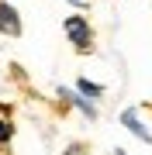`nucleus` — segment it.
<instances>
[{
	"mask_svg": "<svg viewBox=\"0 0 152 155\" xmlns=\"http://www.w3.org/2000/svg\"><path fill=\"white\" fill-rule=\"evenodd\" d=\"M62 28H66L69 41L76 45V52H83V55H86V52H93V31H90V21H86V17H79V14H69Z\"/></svg>",
	"mask_w": 152,
	"mask_h": 155,
	"instance_id": "f257e3e1",
	"label": "nucleus"
},
{
	"mask_svg": "<svg viewBox=\"0 0 152 155\" xmlns=\"http://www.w3.org/2000/svg\"><path fill=\"white\" fill-rule=\"evenodd\" d=\"M0 35H7V38H17L21 35V14L7 0H0Z\"/></svg>",
	"mask_w": 152,
	"mask_h": 155,
	"instance_id": "f03ea898",
	"label": "nucleus"
},
{
	"mask_svg": "<svg viewBox=\"0 0 152 155\" xmlns=\"http://www.w3.org/2000/svg\"><path fill=\"white\" fill-rule=\"evenodd\" d=\"M121 124L128 127V131L135 134V138H142L145 145H152V131H149V127H145V124L138 121V107H128V110L121 114Z\"/></svg>",
	"mask_w": 152,
	"mask_h": 155,
	"instance_id": "7ed1b4c3",
	"label": "nucleus"
},
{
	"mask_svg": "<svg viewBox=\"0 0 152 155\" xmlns=\"http://www.w3.org/2000/svg\"><path fill=\"white\" fill-rule=\"evenodd\" d=\"M59 97H62V100H69V104H76L79 110H83L86 117H90V121L97 117V110H93L90 104H86V97H83V93H73V90H66V86H62V90H59Z\"/></svg>",
	"mask_w": 152,
	"mask_h": 155,
	"instance_id": "20e7f679",
	"label": "nucleus"
},
{
	"mask_svg": "<svg viewBox=\"0 0 152 155\" xmlns=\"http://www.w3.org/2000/svg\"><path fill=\"white\" fill-rule=\"evenodd\" d=\"M76 90H79L83 97H100V93H104V90L97 86V83H90V79H79V83H76Z\"/></svg>",
	"mask_w": 152,
	"mask_h": 155,
	"instance_id": "39448f33",
	"label": "nucleus"
},
{
	"mask_svg": "<svg viewBox=\"0 0 152 155\" xmlns=\"http://www.w3.org/2000/svg\"><path fill=\"white\" fill-rule=\"evenodd\" d=\"M11 134H14L11 121H4V117H0V145H7V141H11Z\"/></svg>",
	"mask_w": 152,
	"mask_h": 155,
	"instance_id": "423d86ee",
	"label": "nucleus"
},
{
	"mask_svg": "<svg viewBox=\"0 0 152 155\" xmlns=\"http://www.w3.org/2000/svg\"><path fill=\"white\" fill-rule=\"evenodd\" d=\"M79 152H83L79 145H69V148H66V155H79Z\"/></svg>",
	"mask_w": 152,
	"mask_h": 155,
	"instance_id": "0eeeda50",
	"label": "nucleus"
},
{
	"mask_svg": "<svg viewBox=\"0 0 152 155\" xmlns=\"http://www.w3.org/2000/svg\"><path fill=\"white\" fill-rule=\"evenodd\" d=\"M73 7H90V0H69Z\"/></svg>",
	"mask_w": 152,
	"mask_h": 155,
	"instance_id": "6e6552de",
	"label": "nucleus"
},
{
	"mask_svg": "<svg viewBox=\"0 0 152 155\" xmlns=\"http://www.w3.org/2000/svg\"><path fill=\"white\" fill-rule=\"evenodd\" d=\"M114 155H124V148H114Z\"/></svg>",
	"mask_w": 152,
	"mask_h": 155,
	"instance_id": "1a4fd4ad",
	"label": "nucleus"
}]
</instances>
